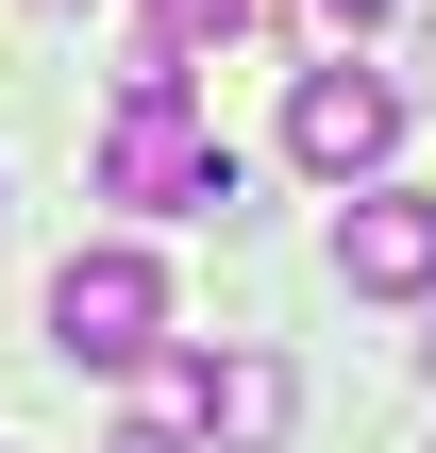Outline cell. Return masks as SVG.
Here are the masks:
<instances>
[{
  "instance_id": "ba28073f",
  "label": "cell",
  "mask_w": 436,
  "mask_h": 453,
  "mask_svg": "<svg viewBox=\"0 0 436 453\" xmlns=\"http://www.w3.org/2000/svg\"><path fill=\"white\" fill-rule=\"evenodd\" d=\"M50 17H84V0H50Z\"/></svg>"
},
{
  "instance_id": "52a82bcc",
  "label": "cell",
  "mask_w": 436,
  "mask_h": 453,
  "mask_svg": "<svg viewBox=\"0 0 436 453\" xmlns=\"http://www.w3.org/2000/svg\"><path fill=\"white\" fill-rule=\"evenodd\" d=\"M302 17H319V34H370V17H403V0H302Z\"/></svg>"
},
{
  "instance_id": "3957f363",
  "label": "cell",
  "mask_w": 436,
  "mask_h": 453,
  "mask_svg": "<svg viewBox=\"0 0 436 453\" xmlns=\"http://www.w3.org/2000/svg\"><path fill=\"white\" fill-rule=\"evenodd\" d=\"M151 387H168V420L202 453H286V420H302V370L252 353V336H235V353H185V370H151Z\"/></svg>"
},
{
  "instance_id": "277c9868",
  "label": "cell",
  "mask_w": 436,
  "mask_h": 453,
  "mask_svg": "<svg viewBox=\"0 0 436 453\" xmlns=\"http://www.w3.org/2000/svg\"><path fill=\"white\" fill-rule=\"evenodd\" d=\"M286 151H302L319 185H370V168L403 151V84H386V67H302V101H286Z\"/></svg>"
},
{
  "instance_id": "5b68a950",
  "label": "cell",
  "mask_w": 436,
  "mask_h": 453,
  "mask_svg": "<svg viewBox=\"0 0 436 453\" xmlns=\"http://www.w3.org/2000/svg\"><path fill=\"white\" fill-rule=\"evenodd\" d=\"M336 286H370V303H436V202H420V185L370 168V185L336 202Z\"/></svg>"
},
{
  "instance_id": "8992f818",
  "label": "cell",
  "mask_w": 436,
  "mask_h": 453,
  "mask_svg": "<svg viewBox=\"0 0 436 453\" xmlns=\"http://www.w3.org/2000/svg\"><path fill=\"white\" fill-rule=\"evenodd\" d=\"M235 17H252V0H151V34H168V50H202V34H235Z\"/></svg>"
},
{
  "instance_id": "6da1fadb",
  "label": "cell",
  "mask_w": 436,
  "mask_h": 453,
  "mask_svg": "<svg viewBox=\"0 0 436 453\" xmlns=\"http://www.w3.org/2000/svg\"><path fill=\"white\" fill-rule=\"evenodd\" d=\"M235 151L185 118V84H118V118H101V202H134V219H235Z\"/></svg>"
},
{
  "instance_id": "7a4b0ae2",
  "label": "cell",
  "mask_w": 436,
  "mask_h": 453,
  "mask_svg": "<svg viewBox=\"0 0 436 453\" xmlns=\"http://www.w3.org/2000/svg\"><path fill=\"white\" fill-rule=\"evenodd\" d=\"M151 336H168V269L151 252H67L50 269V353L67 370H151Z\"/></svg>"
}]
</instances>
